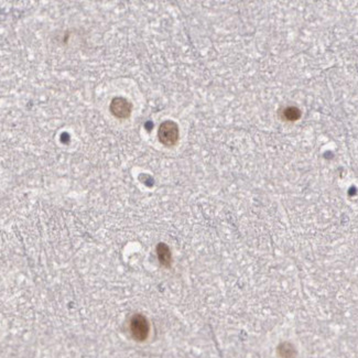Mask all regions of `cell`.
I'll return each mask as SVG.
<instances>
[{"label":"cell","instance_id":"obj_1","mask_svg":"<svg viewBox=\"0 0 358 358\" xmlns=\"http://www.w3.org/2000/svg\"><path fill=\"white\" fill-rule=\"evenodd\" d=\"M179 132L178 125L172 120H165L160 125L158 130L159 141L165 147L176 146L179 141Z\"/></svg>","mask_w":358,"mask_h":358},{"label":"cell","instance_id":"obj_2","mask_svg":"<svg viewBox=\"0 0 358 358\" xmlns=\"http://www.w3.org/2000/svg\"><path fill=\"white\" fill-rule=\"evenodd\" d=\"M130 332L136 340H139V342L145 340L149 335V323L147 318L140 314L134 315L130 321Z\"/></svg>","mask_w":358,"mask_h":358},{"label":"cell","instance_id":"obj_3","mask_svg":"<svg viewBox=\"0 0 358 358\" xmlns=\"http://www.w3.org/2000/svg\"><path fill=\"white\" fill-rule=\"evenodd\" d=\"M109 109L118 119H127L132 115L133 105L124 97H115L112 100Z\"/></svg>","mask_w":358,"mask_h":358},{"label":"cell","instance_id":"obj_4","mask_svg":"<svg viewBox=\"0 0 358 358\" xmlns=\"http://www.w3.org/2000/svg\"><path fill=\"white\" fill-rule=\"evenodd\" d=\"M157 255H158L160 263L163 266H170V264H171V251H170L169 247L165 244H159L158 247H157Z\"/></svg>","mask_w":358,"mask_h":358},{"label":"cell","instance_id":"obj_5","mask_svg":"<svg viewBox=\"0 0 358 358\" xmlns=\"http://www.w3.org/2000/svg\"><path fill=\"white\" fill-rule=\"evenodd\" d=\"M301 117V112L296 107H288L283 111V118L289 121H295Z\"/></svg>","mask_w":358,"mask_h":358}]
</instances>
